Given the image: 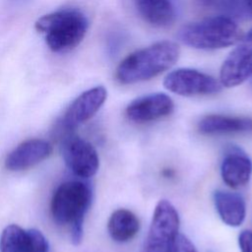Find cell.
I'll list each match as a JSON object with an SVG mask.
<instances>
[{
  "label": "cell",
  "instance_id": "1",
  "mask_svg": "<svg viewBox=\"0 0 252 252\" xmlns=\"http://www.w3.org/2000/svg\"><path fill=\"white\" fill-rule=\"evenodd\" d=\"M179 54L180 49L175 42L158 41L125 57L119 63L115 77L124 85L150 80L172 67Z\"/></svg>",
  "mask_w": 252,
  "mask_h": 252
},
{
  "label": "cell",
  "instance_id": "2",
  "mask_svg": "<svg viewBox=\"0 0 252 252\" xmlns=\"http://www.w3.org/2000/svg\"><path fill=\"white\" fill-rule=\"evenodd\" d=\"M92 202V190L88 184L73 180L60 184L51 199V215L54 221L70 231L74 244L83 237L85 216Z\"/></svg>",
  "mask_w": 252,
  "mask_h": 252
},
{
  "label": "cell",
  "instance_id": "3",
  "mask_svg": "<svg viewBox=\"0 0 252 252\" xmlns=\"http://www.w3.org/2000/svg\"><path fill=\"white\" fill-rule=\"evenodd\" d=\"M89 22L84 13L75 9L56 11L39 18L35 30L40 32L48 47L54 52H67L84 39Z\"/></svg>",
  "mask_w": 252,
  "mask_h": 252
},
{
  "label": "cell",
  "instance_id": "4",
  "mask_svg": "<svg viewBox=\"0 0 252 252\" xmlns=\"http://www.w3.org/2000/svg\"><path fill=\"white\" fill-rule=\"evenodd\" d=\"M178 36L184 44L193 48L215 50L237 42L240 30L231 18L216 16L183 26Z\"/></svg>",
  "mask_w": 252,
  "mask_h": 252
},
{
  "label": "cell",
  "instance_id": "5",
  "mask_svg": "<svg viewBox=\"0 0 252 252\" xmlns=\"http://www.w3.org/2000/svg\"><path fill=\"white\" fill-rule=\"evenodd\" d=\"M179 216L174 206L160 200L155 208L143 252H165L179 233Z\"/></svg>",
  "mask_w": 252,
  "mask_h": 252
},
{
  "label": "cell",
  "instance_id": "6",
  "mask_svg": "<svg viewBox=\"0 0 252 252\" xmlns=\"http://www.w3.org/2000/svg\"><path fill=\"white\" fill-rule=\"evenodd\" d=\"M60 150L69 169L81 178L94 176L99 166L97 153L94 146L74 132L60 136Z\"/></svg>",
  "mask_w": 252,
  "mask_h": 252
},
{
  "label": "cell",
  "instance_id": "7",
  "mask_svg": "<svg viewBox=\"0 0 252 252\" xmlns=\"http://www.w3.org/2000/svg\"><path fill=\"white\" fill-rule=\"evenodd\" d=\"M169 92L182 96L214 94L220 92L222 85L211 75L195 69L180 68L170 72L163 81Z\"/></svg>",
  "mask_w": 252,
  "mask_h": 252
},
{
  "label": "cell",
  "instance_id": "8",
  "mask_svg": "<svg viewBox=\"0 0 252 252\" xmlns=\"http://www.w3.org/2000/svg\"><path fill=\"white\" fill-rule=\"evenodd\" d=\"M106 96L105 88L98 86L84 92L75 98L57 123L60 136L74 132L79 125L91 119L102 106Z\"/></svg>",
  "mask_w": 252,
  "mask_h": 252
},
{
  "label": "cell",
  "instance_id": "9",
  "mask_svg": "<svg viewBox=\"0 0 252 252\" xmlns=\"http://www.w3.org/2000/svg\"><path fill=\"white\" fill-rule=\"evenodd\" d=\"M252 76V29L239 39L236 47L223 61L220 82L222 87H236Z\"/></svg>",
  "mask_w": 252,
  "mask_h": 252
},
{
  "label": "cell",
  "instance_id": "10",
  "mask_svg": "<svg viewBox=\"0 0 252 252\" xmlns=\"http://www.w3.org/2000/svg\"><path fill=\"white\" fill-rule=\"evenodd\" d=\"M174 103L165 94L157 93L138 97L126 108V116L136 123H147L164 118L173 111Z\"/></svg>",
  "mask_w": 252,
  "mask_h": 252
},
{
  "label": "cell",
  "instance_id": "11",
  "mask_svg": "<svg viewBox=\"0 0 252 252\" xmlns=\"http://www.w3.org/2000/svg\"><path fill=\"white\" fill-rule=\"evenodd\" d=\"M0 252H48V242L35 228L25 229L10 224L2 231Z\"/></svg>",
  "mask_w": 252,
  "mask_h": 252
},
{
  "label": "cell",
  "instance_id": "12",
  "mask_svg": "<svg viewBox=\"0 0 252 252\" xmlns=\"http://www.w3.org/2000/svg\"><path fill=\"white\" fill-rule=\"evenodd\" d=\"M52 153L51 145L42 139H30L18 145L5 159V166L11 171L25 170L41 162Z\"/></svg>",
  "mask_w": 252,
  "mask_h": 252
},
{
  "label": "cell",
  "instance_id": "13",
  "mask_svg": "<svg viewBox=\"0 0 252 252\" xmlns=\"http://www.w3.org/2000/svg\"><path fill=\"white\" fill-rule=\"evenodd\" d=\"M252 174V161L243 152L231 150L228 152L220 165V175L223 182L232 189L245 186Z\"/></svg>",
  "mask_w": 252,
  "mask_h": 252
},
{
  "label": "cell",
  "instance_id": "14",
  "mask_svg": "<svg viewBox=\"0 0 252 252\" xmlns=\"http://www.w3.org/2000/svg\"><path fill=\"white\" fill-rule=\"evenodd\" d=\"M198 130L204 135H227L252 132V118L211 114L204 116L198 123Z\"/></svg>",
  "mask_w": 252,
  "mask_h": 252
},
{
  "label": "cell",
  "instance_id": "15",
  "mask_svg": "<svg viewBox=\"0 0 252 252\" xmlns=\"http://www.w3.org/2000/svg\"><path fill=\"white\" fill-rule=\"evenodd\" d=\"M214 201L217 212L225 224L236 227L243 222L246 207L245 202L240 195L218 190L214 194Z\"/></svg>",
  "mask_w": 252,
  "mask_h": 252
},
{
  "label": "cell",
  "instance_id": "16",
  "mask_svg": "<svg viewBox=\"0 0 252 252\" xmlns=\"http://www.w3.org/2000/svg\"><path fill=\"white\" fill-rule=\"evenodd\" d=\"M139 15L154 27L163 28L175 19V10L170 0H133Z\"/></svg>",
  "mask_w": 252,
  "mask_h": 252
},
{
  "label": "cell",
  "instance_id": "17",
  "mask_svg": "<svg viewBox=\"0 0 252 252\" xmlns=\"http://www.w3.org/2000/svg\"><path fill=\"white\" fill-rule=\"evenodd\" d=\"M140 229V221L136 215L126 209L114 211L107 222L110 237L120 243L127 242L135 237Z\"/></svg>",
  "mask_w": 252,
  "mask_h": 252
},
{
  "label": "cell",
  "instance_id": "18",
  "mask_svg": "<svg viewBox=\"0 0 252 252\" xmlns=\"http://www.w3.org/2000/svg\"><path fill=\"white\" fill-rule=\"evenodd\" d=\"M165 252H197V250L186 236L178 233Z\"/></svg>",
  "mask_w": 252,
  "mask_h": 252
},
{
  "label": "cell",
  "instance_id": "19",
  "mask_svg": "<svg viewBox=\"0 0 252 252\" xmlns=\"http://www.w3.org/2000/svg\"><path fill=\"white\" fill-rule=\"evenodd\" d=\"M241 252H252V231L243 230L238 237Z\"/></svg>",
  "mask_w": 252,
  "mask_h": 252
},
{
  "label": "cell",
  "instance_id": "20",
  "mask_svg": "<svg viewBox=\"0 0 252 252\" xmlns=\"http://www.w3.org/2000/svg\"><path fill=\"white\" fill-rule=\"evenodd\" d=\"M199 2L206 7L222 9L231 7L236 2V0H199Z\"/></svg>",
  "mask_w": 252,
  "mask_h": 252
},
{
  "label": "cell",
  "instance_id": "21",
  "mask_svg": "<svg viewBox=\"0 0 252 252\" xmlns=\"http://www.w3.org/2000/svg\"><path fill=\"white\" fill-rule=\"evenodd\" d=\"M244 1V5L245 8L247 9V11L252 14V0H243Z\"/></svg>",
  "mask_w": 252,
  "mask_h": 252
}]
</instances>
